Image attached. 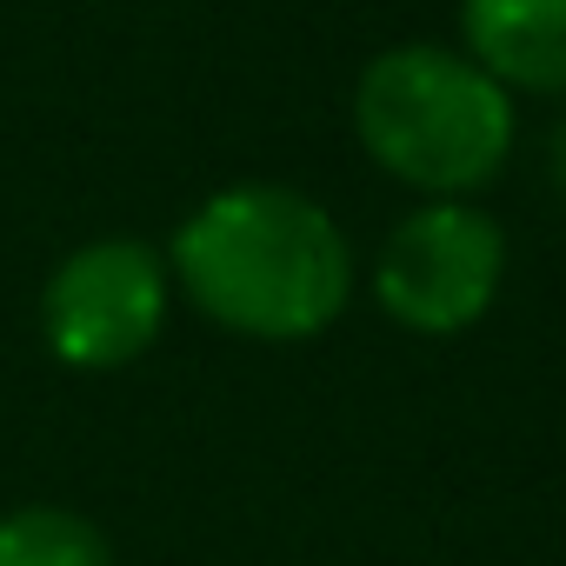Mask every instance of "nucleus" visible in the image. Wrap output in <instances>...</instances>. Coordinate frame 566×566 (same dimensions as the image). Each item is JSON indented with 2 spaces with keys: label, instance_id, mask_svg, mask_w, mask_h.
Listing matches in <instances>:
<instances>
[{
  "label": "nucleus",
  "instance_id": "obj_3",
  "mask_svg": "<svg viewBox=\"0 0 566 566\" xmlns=\"http://www.w3.org/2000/svg\"><path fill=\"white\" fill-rule=\"evenodd\" d=\"M506 280V233L480 200H420L374 253V301L420 340H453L486 321Z\"/></svg>",
  "mask_w": 566,
  "mask_h": 566
},
{
  "label": "nucleus",
  "instance_id": "obj_6",
  "mask_svg": "<svg viewBox=\"0 0 566 566\" xmlns=\"http://www.w3.org/2000/svg\"><path fill=\"white\" fill-rule=\"evenodd\" d=\"M0 566H114V546L67 506H14L0 513Z\"/></svg>",
  "mask_w": 566,
  "mask_h": 566
},
{
  "label": "nucleus",
  "instance_id": "obj_1",
  "mask_svg": "<svg viewBox=\"0 0 566 566\" xmlns=\"http://www.w3.org/2000/svg\"><path fill=\"white\" fill-rule=\"evenodd\" d=\"M174 294L240 340L294 347L327 334L354 301V240L301 187L240 180L207 193L167 240Z\"/></svg>",
  "mask_w": 566,
  "mask_h": 566
},
{
  "label": "nucleus",
  "instance_id": "obj_4",
  "mask_svg": "<svg viewBox=\"0 0 566 566\" xmlns=\"http://www.w3.org/2000/svg\"><path fill=\"white\" fill-rule=\"evenodd\" d=\"M174 307V273L167 253L134 240V233H107L74 247L41 287V340L61 367L74 374H114L134 367Z\"/></svg>",
  "mask_w": 566,
  "mask_h": 566
},
{
  "label": "nucleus",
  "instance_id": "obj_2",
  "mask_svg": "<svg viewBox=\"0 0 566 566\" xmlns=\"http://www.w3.org/2000/svg\"><path fill=\"white\" fill-rule=\"evenodd\" d=\"M354 134H360V154L407 193L473 200L506 174L520 140V107L460 48L400 41L360 67Z\"/></svg>",
  "mask_w": 566,
  "mask_h": 566
},
{
  "label": "nucleus",
  "instance_id": "obj_5",
  "mask_svg": "<svg viewBox=\"0 0 566 566\" xmlns=\"http://www.w3.org/2000/svg\"><path fill=\"white\" fill-rule=\"evenodd\" d=\"M460 54L506 94H566V0H460Z\"/></svg>",
  "mask_w": 566,
  "mask_h": 566
},
{
  "label": "nucleus",
  "instance_id": "obj_7",
  "mask_svg": "<svg viewBox=\"0 0 566 566\" xmlns=\"http://www.w3.org/2000/svg\"><path fill=\"white\" fill-rule=\"evenodd\" d=\"M553 187H559V200H566V120H559V134H553Z\"/></svg>",
  "mask_w": 566,
  "mask_h": 566
}]
</instances>
